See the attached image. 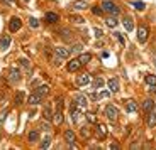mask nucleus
<instances>
[{
  "mask_svg": "<svg viewBox=\"0 0 156 150\" xmlns=\"http://www.w3.org/2000/svg\"><path fill=\"white\" fill-rule=\"evenodd\" d=\"M102 10L107 12L109 15H117L119 12H121V8L115 5V2H112V0H102V4H100Z\"/></svg>",
  "mask_w": 156,
  "mask_h": 150,
  "instance_id": "nucleus-1",
  "label": "nucleus"
},
{
  "mask_svg": "<svg viewBox=\"0 0 156 150\" xmlns=\"http://www.w3.org/2000/svg\"><path fill=\"white\" fill-rule=\"evenodd\" d=\"M104 112H105V116L110 120V122L117 120V116H119V110H117V106H114V105H107Z\"/></svg>",
  "mask_w": 156,
  "mask_h": 150,
  "instance_id": "nucleus-2",
  "label": "nucleus"
},
{
  "mask_svg": "<svg viewBox=\"0 0 156 150\" xmlns=\"http://www.w3.org/2000/svg\"><path fill=\"white\" fill-rule=\"evenodd\" d=\"M70 115H71V120H73V123L75 125H78L80 123V108L76 106V103H71V106H70Z\"/></svg>",
  "mask_w": 156,
  "mask_h": 150,
  "instance_id": "nucleus-3",
  "label": "nucleus"
},
{
  "mask_svg": "<svg viewBox=\"0 0 156 150\" xmlns=\"http://www.w3.org/2000/svg\"><path fill=\"white\" fill-rule=\"evenodd\" d=\"M19 81H20V71L17 68H10V71H9V83L16 85Z\"/></svg>",
  "mask_w": 156,
  "mask_h": 150,
  "instance_id": "nucleus-4",
  "label": "nucleus"
},
{
  "mask_svg": "<svg viewBox=\"0 0 156 150\" xmlns=\"http://www.w3.org/2000/svg\"><path fill=\"white\" fill-rule=\"evenodd\" d=\"M90 81H92L90 74L88 73H82V74H78V78H76V86H88Z\"/></svg>",
  "mask_w": 156,
  "mask_h": 150,
  "instance_id": "nucleus-5",
  "label": "nucleus"
},
{
  "mask_svg": "<svg viewBox=\"0 0 156 150\" xmlns=\"http://www.w3.org/2000/svg\"><path fill=\"white\" fill-rule=\"evenodd\" d=\"M55 54H56V58H58V59H66L68 56L71 54V51L66 49V47H63V46H58L55 49Z\"/></svg>",
  "mask_w": 156,
  "mask_h": 150,
  "instance_id": "nucleus-6",
  "label": "nucleus"
},
{
  "mask_svg": "<svg viewBox=\"0 0 156 150\" xmlns=\"http://www.w3.org/2000/svg\"><path fill=\"white\" fill-rule=\"evenodd\" d=\"M20 27H22V22H20L19 17H12L10 22H9V31H10V32H17Z\"/></svg>",
  "mask_w": 156,
  "mask_h": 150,
  "instance_id": "nucleus-7",
  "label": "nucleus"
},
{
  "mask_svg": "<svg viewBox=\"0 0 156 150\" xmlns=\"http://www.w3.org/2000/svg\"><path fill=\"white\" fill-rule=\"evenodd\" d=\"M146 39H148V27H146V25H141L139 29H137V41H139L141 44H144Z\"/></svg>",
  "mask_w": 156,
  "mask_h": 150,
  "instance_id": "nucleus-8",
  "label": "nucleus"
},
{
  "mask_svg": "<svg viewBox=\"0 0 156 150\" xmlns=\"http://www.w3.org/2000/svg\"><path fill=\"white\" fill-rule=\"evenodd\" d=\"M82 68V62H80V59H71L70 62H68V66H66V69L70 71V73H75V71H78Z\"/></svg>",
  "mask_w": 156,
  "mask_h": 150,
  "instance_id": "nucleus-9",
  "label": "nucleus"
},
{
  "mask_svg": "<svg viewBox=\"0 0 156 150\" xmlns=\"http://www.w3.org/2000/svg\"><path fill=\"white\" fill-rule=\"evenodd\" d=\"M43 98L44 96H41V95H39V93H32V95H29V98H27V103L29 105H39L41 103V101H43Z\"/></svg>",
  "mask_w": 156,
  "mask_h": 150,
  "instance_id": "nucleus-10",
  "label": "nucleus"
},
{
  "mask_svg": "<svg viewBox=\"0 0 156 150\" xmlns=\"http://www.w3.org/2000/svg\"><path fill=\"white\" fill-rule=\"evenodd\" d=\"M122 24H124V27H126V31H127V32H133L134 31V20H133V17L126 15L124 19H122Z\"/></svg>",
  "mask_w": 156,
  "mask_h": 150,
  "instance_id": "nucleus-11",
  "label": "nucleus"
},
{
  "mask_svg": "<svg viewBox=\"0 0 156 150\" xmlns=\"http://www.w3.org/2000/svg\"><path fill=\"white\" fill-rule=\"evenodd\" d=\"M95 133H97L98 138H105L107 137V127L105 125H102V123H98L97 127H95Z\"/></svg>",
  "mask_w": 156,
  "mask_h": 150,
  "instance_id": "nucleus-12",
  "label": "nucleus"
},
{
  "mask_svg": "<svg viewBox=\"0 0 156 150\" xmlns=\"http://www.w3.org/2000/svg\"><path fill=\"white\" fill-rule=\"evenodd\" d=\"M75 103H76V106L80 108V110H85L87 108V98L83 96V95H76V96H75Z\"/></svg>",
  "mask_w": 156,
  "mask_h": 150,
  "instance_id": "nucleus-13",
  "label": "nucleus"
},
{
  "mask_svg": "<svg viewBox=\"0 0 156 150\" xmlns=\"http://www.w3.org/2000/svg\"><path fill=\"white\" fill-rule=\"evenodd\" d=\"M107 85H109L110 93H117V91H119V79H117V78H110Z\"/></svg>",
  "mask_w": 156,
  "mask_h": 150,
  "instance_id": "nucleus-14",
  "label": "nucleus"
},
{
  "mask_svg": "<svg viewBox=\"0 0 156 150\" xmlns=\"http://www.w3.org/2000/svg\"><path fill=\"white\" fill-rule=\"evenodd\" d=\"M137 108H139V106H137V103L134 100H129L127 103H126V112H127V113H136Z\"/></svg>",
  "mask_w": 156,
  "mask_h": 150,
  "instance_id": "nucleus-15",
  "label": "nucleus"
},
{
  "mask_svg": "<svg viewBox=\"0 0 156 150\" xmlns=\"http://www.w3.org/2000/svg\"><path fill=\"white\" fill-rule=\"evenodd\" d=\"M87 7H88V0H76V2H73L75 10H85Z\"/></svg>",
  "mask_w": 156,
  "mask_h": 150,
  "instance_id": "nucleus-16",
  "label": "nucleus"
},
{
  "mask_svg": "<svg viewBox=\"0 0 156 150\" xmlns=\"http://www.w3.org/2000/svg\"><path fill=\"white\" fill-rule=\"evenodd\" d=\"M59 37H61L63 41H71V39H73V32H71L70 29H61V31H59Z\"/></svg>",
  "mask_w": 156,
  "mask_h": 150,
  "instance_id": "nucleus-17",
  "label": "nucleus"
},
{
  "mask_svg": "<svg viewBox=\"0 0 156 150\" xmlns=\"http://www.w3.org/2000/svg\"><path fill=\"white\" fill-rule=\"evenodd\" d=\"M146 122H148V127L149 128L156 127V112H154V110H151V112L148 113V120H146Z\"/></svg>",
  "mask_w": 156,
  "mask_h": 150,
  "instance_id": "nucleus-18",
  "label": "nucleus"
},
{
  "mask_svg": "<svg viewBox=\"0 0 156 150\" xmlns=\"http://www.w3.org/2000/svg\"><path fill=\"white\" fill-rule=\"evenodd\" d=\"M9 46H10V37L9 35H2V39H0V51H7Z\"/></svg>",
  "mask_w": 156,
  "mask_h": 150,
  "instance_id": "nucleus-19",
  "label": "nucleus"
},
{
  "mask_svg": "<svg viewBox=\"0 0 156 150\" xmlns=\"http://www.w3.org/2000/svg\"><path fill=\"white\" fill-rule=\"evenodd\" d=\"M44 19H46L49 24H55V22H58L59 15L56 14V12H46V15H44Z\"/></svg>",
  "mask_w": 156,
  "mask_h": 150,
  "instance_id": "nucleus-20",
  "label": "nucleus"
},
{
  "mask_svg": "<svg viewBox=\"0 0 156 150\" xmlns=\"http://www.w3.org/2000/svg\"><path fill=\"white\" fill-rule=\"evenodd\" d=\"M117 24H119V20H117L115 15H109L105 19V25L110 27V29H114V27H117Z\"/></svg>",
  "mask_w": 156,
  "mask_h": 150,
  "instance_id": "nucleus-21",
  "label": "nucleus"
},
{
  "mask_svg": "<svg viewBox=\"0 0 156 150\" xmlns=\"http://www.w3.org/2000/svg\"><path fill=\"white\" fill-rule=\"evenodd\" d=\"M53 122H55V125H61L63 123V113H61V110H56V113H53Z\"/></svg>",
  "mask_w": 156,
  "mask_h": 150,
  "instance_id": "nucleus-22",
  "label": "nucleus"
},
{
  "mask_svg": "<svg viewBox=\"0 0 156 150\" xmlns=\"http://www.w3.org/2000/svg\"><path fill=\"white\" fill-rule=\"evenodd\" d=\"M36 93H39L41 96H46L49 93V86L48 85H41V86H36Z\"/></svg>",
  "mask_w": 156,
  "mask_h": 150,
  "instance_id": "nucleus-23",
  "label": "nucleus"
},
{
  "mask_svg": "<svg viewBox=\"0 0 156 150\" xmlns=\"http://www.w3.org/2000/svg\"><path fill=\"white\" fill-rule=\"evenodd\" d=\"M154 108V101L153 100H144V103H143V110H144L146 113H149Z\"/></svg>",
  "mask_w": 156,
  "mask_h": 150,
  "instance_id": "nucleus-24",
  "label": "nucleus"
},
{
  "mask_svg": "<svg viewBox=\"0 0 156 150\" xmlns=\"http://www.w3.org/2000/svg\"><path fill=\"white\" fill-rule=\"evenodd\" d=\"M65 140H66L68 145H70V143H75V133H73V130H66V132H65Z\"/></svg>",
  "mask_w": 156,
  "mask_h": 150,
  "instance_id": "nucleus-25",
  "label": "nucleus"
},
{
  "mask_svg": "<svg viewBox=\"0 0 156 150\" xmlns=\"http://www.w3.org/2000/svg\"><path fill=\"white\" fill-rule=\"evenodd\" d=\"M27 140H29V142H37V140H39V132L37 130L29 132V133H27Z\"/></svg>",
  "mask_w": 156,
  "mask_h": 150,
  "instance_id": "nucleus-26",
  "label": "nucleus"
},
{
  "mask_svg": "<svg viewBox=\"0 0 156 150\" xmlns=\"http://www.w3.org/2000/svg\"><path fill=\"white\" fill-rule=\"evenodd\" d=\"M43 116H44L46 120H53V112H51V106H49V105H46V106H44Z\"/></svg>",
  "mask_w": 156,
  "mask_h": 150,
  "instance_id": "nucleus-27",
  "label": "nucleus"
},
{
  "mask_svg": "<svg viewBox=\"0 0 156 150\" xmlns=\"http://www.w3.org/2000/svg\"><path fill=\"white\" fill-rule=\"evenodd\" d=\"M144 79H146V83H148L151 88H156V76H154V74H148Z\"/></svg>",
  "mask_w": 156,
  "mask_h": 150,
  "instance_id": "nucleus-28",
  "label": "nucleus"
},
{
  "mask_svg": "<svg viewBox=\"0 0 156 150\" xmlns=\"http://www.w3.org/2000/svg\"><path fill=\"white\" fill-rule=\"evenodd\" d=\"M78 59H80V62H82V66H83V64H87V62L92 59V54H88V52H87V54H80Z\"/></svg>",
  "mask_w": 156,
  "mask_h": 150,
  "instance_id": "nucleus-29",
  "label": "nucleus"
},
{
  "mask_svg": "<svg viewBox=\"0 0 156 150\" xmlns=\"http://www.w3.org/2000/svg\"><path fill=\"white\" fill-rule=\"evenodd\" d=\"M104 85H105V81H104V78L97 76V78L94 79V88H97V89H98V88H102Z\"/></svg>",
  "mask_w": 156,
  "mask_h": 150,
  "instance_id": "nucleus-30",
  "label": "nucleus"
},
{
  "mask_svg": "<svg viewBox=\"0 0 156 150\" xmlns=\"http://www.w3.org/2000/svg\"><path fill=\"white\" fill-rule=\"evenodd\" d=\"M49 145H51V137L46 135L43 138V142H41V148H49Z\"/></svg>",
  "mask_w": 156,
  "mask_h": 150,
  "instance_id": "nucleus-31",
  "label": "nucleus"
},
{
  "mask_svg": "<svg viewBox=\"0 0 156 150\" xmlns=\"http://www.w3.org/2000/svg\"><path fill=\"white\" fill-rule=\"evenodd\" d=\"M83 49V44L82 42H76V44H73V46H71V52H80V51Z\"/></svg>",
  "mask_w": 156,
  "mask_h": 150,
  "instance_id": "nucleus-32",
  "label": "nucleus"
},
{
  "mask_svg": "<svg viewBox=\"0 0 156 150\" xmlns=\"http://www.w3.org/2000/svg\"><path fill=\"white\" fill-rule=\"evenodd\" d=\"M133 7L137 8V10H144L146 5H144V2H139V0H137V2H133Z\"/></svg>",
  "mask_w": 156,
  "mask_h": 150,
  "instance_id": "nucleus-33",
  "label": "nucleus"
},
{
  "mask_svg": "<svg viewBox=\"0 0 156 150\" xmlns=\"http://www.w3.org/2000/svg\"><path fill=\"white\" fill-rule=\"evenodd\" d=\"M19 62H20V66H22V68H24L26 71H27L29 68H31V62H29V59H26V58H22Z\"/></svg>",
  "mask_w": 156,
  "mask_h": 150,
  "instance_id": "nucleus-34",
  "label": "nucleus"
},
{
  "mask_svg": "<svg viewBox=\"0 0 156 150\" xmlns=\"http://www.w3.org/2000/svg\"><path fill=\"white\" fill-rule=\"evenodd\" d=\"M110 96V89H109V91H100V93H97V100H100V98H102V100H105V98H109Z\"/></svg>",
  "mask_w": 156,
  "mask_h": 150,
  "instance_id": "nucleus-35",
  "label": "nucleus"
},
{
  "mask_svg": "<svg viewBox=\"0 0 156 150\" xmlns=\"http://www.w3.org/2000/svg\"><path fill=\"white\" fill-rule=\"evenodd\" d=\"M29 25H31L32 29H37V27H39V20L36 19V17H31V19H29Z\"/></svg>",
  "mask_w": 156,
  "mask_h": 150,
  "instance_id": "nucleus-36",
  "label": "nucleus"
},
{
  "mask_svg": "<svg viewBox=\"0 0 156 150\" xmlns=\"http://www.w3.org/2000/svg\"><path fill=\"white\" fill-rule=\"evenodd\" d=\"M22 101H24V93H22V91H19V93L16 95V105H20Z\"/></svg>",
  "mask_w": 156,
  "mask_h": 150,
  "instance_id": "nucleus-37",
  "label": "nucleus"
},
{
  "mask_svg": "<svg viewBox=\"0 0 156 150\" xmlns=\"http://www.w3.org/2000/svg\"><path fill=\"white\" fill-rule=\"evenodd\" d=\"M71 22H75V24H83V22H85V19H83V17H80V15H73V17H71Z\"/></svg>",
  "mask_w": 156,
  "mask_h": 150,
  "instance_id": "nucleus-38",
  "label": "nucleus"
},
{
  "mask_svg": "<svg viewBox=\"0 0 156 150\" xmlns=\"http://www.w3.org/2000/svg\"><path fill=\"white\" fill-rule=\"evenodd\" d=\"M92 12H94L95 15H102V14H104V10H102V7H92Z\"/></svg>",
  "mask_w": 156,
  "mask_h": 150,
  "instance_id": "nucleus-39",
  "label": "nucleus"
},
{
  "mask_svg": "<svg viewBox=\"0 0 156 150\" xmlns=\"http://www.w3.org/2000/svg\"><path fill=\"white\" fill-rule=\"evenodd\" d=\"M87 120H88L90 123H95V122H97V118H95L94 113H87Z\"/></svg>",
  "mask_w": 156,
  "mask_h": 150,
  "instance_id": "nucleus-40",
  "label": "nucleus"
},
{
  "mask_svg": "<svg viewBox=\"0 0 156 150\" xmlns=\"http://www.w3.org/2000/svg\"><path fill=\"white\" fill-rule=\"evenodd\" d=\"M41 130H44V132H49V130H51V125L48 123V122H43V123H41Z\"/></svg>",
  "mask_w": 156,
  "mask_h": 150,
  "instance_id": "nucleus-41",
  "label": "nucleus"
},
{
  "mask_svg": "<svg viewBox=\"0 0 156 150\" xmlns=\"http://www.w3.org/2000/svg\"><path fill=\"white\" fill-rule=\"evenodd\" d=\"M114 34H115V37H117V39H119V42H121L122 46H124V37H122V35L119 34V32H114Z\"/></svg>",
  "mask_w": 156,
  "mask_h": 150,
  "instance_id": "nucleus-42",
  "label": "nucleus"
},
{
  "mask_svg": "<svg viewBox=\"0 0 156 150\" xmlns=\"http://www.w3.org/2000/svg\"><path fill=\"white\" fill-rule=\"evenodd\" d=\"M7 118V112H2V115H0V125L4 123V120Z\"/></svg>",
  "mask_w": 156,
  "mask_h": 150,
  "instance_id": "nucleus-43",
  "label": "nucleus"
},
{
  "mask_svg": "<svg viewBox=\"0 0 156 150\" xmlns=\"http://www.w3.org/2000/svg\"><path fill=\"white\" fill-rule=\"evenodd\" d=\"M102 35H104L102 29H95V37H102Z\"/></svg>",
  "mask_w": 156,
  "mask_h": 150,
  "instance_id": "nucleus-44",
  "label": "nucleus"
},
{
  "mask_svg": "<svg viewBox=\"0 0 156 150\" xmlns=\"http://www.w3.org/2000/svg\"><path fill=\"white\" fill-rule=\"evenodd\" d=\"M82 135H83V137H88V128L82 127Z\"/></svg>",
  "mask_w": 156,
  "mask_h": 150,
  "instance_id": "nucleus-45",
  "label": "nucleus"
},
{
  "mask_svg": "<svg viewBox=\"0 0 156 150\" xmlns=\"http://www.w3.org/2000/svg\"><path fill=\"white\" fill-rule=\"evenodd\" d=\"M5 4H9V5H16V0H4Z\"/></svg>",
  "mask_w": 156,
  "mask_h": 150,
  "instance_id": "nucleus-46",
  "label": "nucleus"
},
{
  "mask_svg": "<svg viewBox=\"0 0 156 150\" xmlns=\"http://www.w3.org/2000/svg\"><path fill=\"white\" fill-rule=\"evenodd\" d=\"M110 148H119V143H110Z\"/></svg>",
  "mask_w": 156,
  "mask_h": 150,
  "instance_id": "nucleus-47",
  "label": "nucleus"
},
{
  "mask_svg": "<svg viewBox=\"0 0 156 150\" xmlns=\"http://www.w3.org/2000/svg\"><path fill=\"white\" fill-rule=\"evenodd\" d=\"M153 110H154V112H156V105H154V108H153Z\"/></svg>",
  "mask_w": 156,
  "mask_h": 150,
  "instance_id": "nucleus-48",
  "label": "nucleus"
},
{
  "mask_svg": "<svg viewBox=\"0 0 156 150\" xmlns=\"http://www.w3.org/2000/svg\"><path fill=\"white\" fill-rule=\"evenodd\" d=\"M24 2H29V0H24Z\"/></svg>",
  "mask_w": 156,
  "mask_h": 150,
  "instance_id": "nucleus-49",
  "label": "nucleus"
}]
</instances>
